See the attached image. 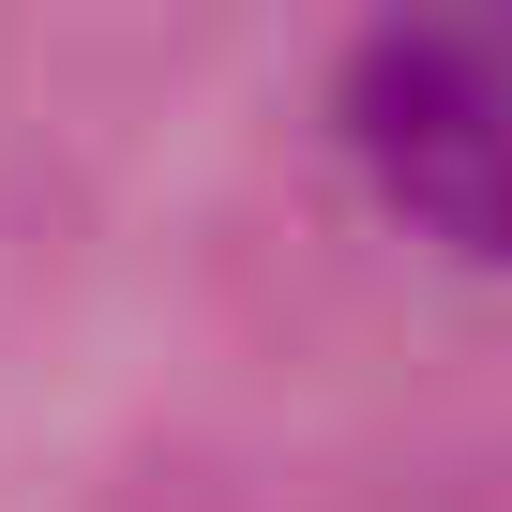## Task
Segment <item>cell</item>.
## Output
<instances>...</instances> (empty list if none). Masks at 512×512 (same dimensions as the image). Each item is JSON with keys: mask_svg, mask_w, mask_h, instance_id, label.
Listing matches in <instances>:
<instances>
[{"mask_svg": "<svg viewBox=\"0 0 512 512\" xmlns=\"http://www.w3.org/2000/svg\"><path fill=\"white\" fill-rule=\"evenodd\" d=\"M347 151L407 226L512 272V16L377 31L347 61Z\"/></svg>", "mask_w": 512, "mask_h": 512, "instance_id": "obj_1", "label": "cell"}]
</instances>
